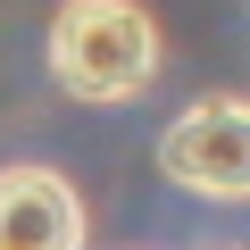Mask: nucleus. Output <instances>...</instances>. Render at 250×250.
<instances>
[{
    "instance_id": "f257e3e1",
    "label": "nucleus",
    "mask_w": 250,
    "mask_h": 250,
    "mask_svg": "<svg viewBox=\"0 0 250 250\" xmlns=\"http://www.w3.org/2000/svg\"><path fill=\"white\" fill-rule=\"evenodd\" d=\"M50 75L83 108L150 92V75H159L150 9L142 0H59V17H50Z\"/></svg>"
},
{
    "instance_id": "f03ea898",
    "label": "nucleus",
    "mask_w": 250,
    "mask_h": 250,
    "mask_svg": "<svg viewBox=\"0 0 250 250\" xmlns=\"http://www.w3.org/2000/svg\"><path fill=\"white\" fill-rule=\"evenodd\" d=\"M159 175L200 200H250V100H192L159 134Z\"/></svg>"
},
{
    "instance_id": "7ed1b4c3",
    "label": "nucleus",
    "mask_w": 250,
    "mask_h": 250,
    "mask_svg": "<svg viewBox=\"0 0 250 250\" xmlns=\"http://www.w3.org/2000/svg\"><path fill=\"white\" fill-rule=\"evenodd\" d=\"M0 250H83V200L50 167H0Z\"/></svg>"
}]
</instances>
